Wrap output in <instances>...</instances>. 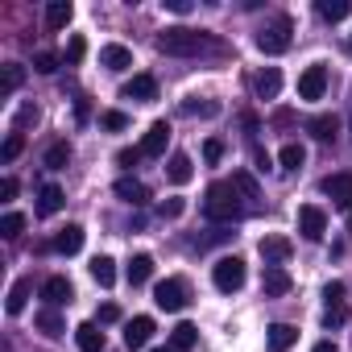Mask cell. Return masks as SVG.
Returning a JSON list of instances; mask_svg holds the SVG:
<instances>
[{
    "mask_svg": "<svg viewBox=\"0 0 352 352\" xmlns=\"http://www.w3.org/2000/svg\"><path fill=\"white\" fill-rule=\"evenodd\" d=\"M204 212H208V220H216V224H232V220H241V216H245L241 191H236L232 183H212L208 195H204Z\"/></svg>",
    "mask_w": 352,
    "mask_h": 352,
    "instance_id": "6da1fadb",
    "label": "cell"
},
{
    "mask_svg": "<svg viewBox=\"0 0 352 352\" xmlns=\"http://www.w3.org/2000/svg\"><path fill=\"white\" fill-rule=\"evenodd\" d=\"M212 42H208V34H199V30H187V25H170V30H162L157 34V50L162 54H170V58H195L199 50H208Z\"/></svg>",
    "mask_w": 352,
    "mask_h": 352,
    "instance_id": "7a4b0ae2",
    "label": "cell"
},
{
    "mask_svg": "<svg viewBox=\"0 0 352 352\" xmlns=\"http://www.w3.org/2000/svg\"><path fill=\"white\" fill-rule=\"evenodd\" d=\"M212 282H216V290L236 294V290L245 286V261H241V257H220V261L212 265Z\"/></svg>",
    "mask_w": 352,
    "mask_h": 352,
    "instance_id": "3957f363",
    "label": "cell"
},
{
    "mask_svg": "<svg viewBox=\"0 0 352 352\" xmlns=\"http://www.w3.org/2000/svg\"><path fill=\"white\" fill-rule=\"evenodd\" d=\"M290 17H278L274 25H265L261 34H257V50L261 54H282V50H290Z\"/></svg>",
    "mask_w": 352,
    "mask_h": 352,
    "instance_id": "277c9868",
    "label": "cell"
},
{
    "mask_svg": "<svg viewBox=\"0 0 352 352\" xmlns=\"http://www.w3.org/2000/svg\"><path fill=\"white\" fill-rule=\"evenodd\" d=\"M153 302H157L162 311H183V307H187V282H183V278L157 282V286H153Z\"/></svg>",
    "mask_w": 352,
    "mask_h": 352,
    "instance_id": "5b68a950",
    "label": "cell"
},
{
    "mask_svg": "<svg viewBox=\"0 0 352 352\" xmlns=\"http://www.w3.org/2000/svg\"><path fill=\"white\" fill-rule=\"evenodd\" d=\"M323 195L340 212H352V174H327V179H323Z\"/></svg>",
    "mask_w": 352,
    "mask_h": 352,
    "instance_id": "8992f818",
    "label": "cell"
},
{
    "mask_svg": "<svg viewBox=\"0 0 352 352\" xmlns=\"http://www.w3.org/2000/svg\"><path fill=\"white\" fill-rule=\"evenodd\" d=\"M298 232H302V241H323V232H327V216H323V208H315V204L298 208Z\"/></svg>",
    "mask_w": 352,
    "mask_h": 352,
    "instance_id": "52a82bcc",
    "label": "cell"
},
{
    "mask_svg": "<svg viewBox=\"0 0 352 352\" xmlns=\"http://www.w3.org/2000/svg\"><path fill=\"white\" fill-rule=\"evenodd\" d=\"M120 100H137V104H153L157 100V79L153 75H133L120 87Z\"/></svg>",
    "mask_w": 352,
    "mask_h": 352,
    "instance_id": "ba28073f",
    "label": "cell"
},
{
    "mask_svg": "<svg viewBox=\"0 0 352 352\" xmlns=\"http://www.w3.org/2000/svg\"><path fill=\"white\" fill-rule=\"evenodd\" d=\"M327 91V71L323 67H307L298 75V100H323Z\"/></svg>",
    "mask_w": 352,
    "mask_h": 352,
    "instance_id": "9c48e42d",
    "label": "cell"
},
{
    "mask_svg": "<svg viewBox=\"0 0 352 352\" xmlns=\"http://www.w3.org/2000/svg\"><path fill=\"white\" fill-rule=\"evenodd\" d=\"M166 141H170V124L166 120H153L149 133H145V141L137 149H141V157H162L166 153Z\"/></svg>",
    "mask_w": 352,
    "mask_h": 352,
    "instance_id": "30bf717a",
    "label": "cell"
},
{
    "mask_svg": "<svg viewBox=\"0 0 352 352\" xmlns=\"http://www.w3.org/2000/svg\"><path fill=\"white\" fill-rule=\"evenodd\" d=\"M149 336H153V319L149 315H137V319H129L124 323V344L137 352V348H145L149 344Z\"/></svg>",
    "mask_w": 352,
    "mask_h": 352,
    "instance_id": "8fae6325",
    "label": "cell"
},
{
    "mask_svg": "<svg viewBox=\"0 0 352 352\" xmlns=\"http://www.w3.org/2000/svg\"><path fill=\"white\" fill-rule=\"evenodd\" d=\"M166 179H170L174 187H187V183L195 179L191 157H187V153H170V162H166Z\"/></svg>",
    "mask_w": 352,
    "mask_h": 352,
    "instance_id": "7c38bea8",
    "label": "cell"
},
{
    "mask_svg": "<svg viewBox=\"0 0 352 352\" xmlns=\"http://www.w3.org/2000/svg\"><path fill=\"white\" fill-rule=\"evenodd\" d=\"M42 298H46V307H63V302H71V298H75V290H71V282H67L63 274H54V278H46Z\"/></svg>",
    "mask_w": 352,
    "mask_h": 352,
    "instance_id": "4fadbf2b",
    "label": "cell"
},
{
    "mask_svg": "<svg viewBox=\"0 0 352 352\" xmlns=\"http://www.w3.org/2000/svg\"><path fill=\"white\" fill-rule=\"evenodd\" d=\"M261 290H265L270 298H282V294H290V274H286L282 265H265V278H261Z\"/></svg>",
    "mask_w": 352,
    "mask_h": 352,
    "instance_id": "5bb4252c",
    "label": "cell"
},
{
    "mask_svg": "<svg viewBox=\"0 0 352 352\" xmlns=\"http://www.w3.org/2000/svg\"><path fill=\"white\" fill-rule=\"evenodd\" d=\"M294 340H298V327H290V323H274V327L265 331L270 352H290V348H294Z\"/></svg>",
    "mask_w": 352,
    "mask_h": 352,
    "instance_id": "9a60e30c",
    "label": "cell"
},
{
    "mask_svg": "<svg viewBox=\"0 0 352 352\" xmlns=\"http://www.w3.org/2000/svg\"><path fill=\"white\" fill-rule=\"evenodd\" d=\"M100 63H104L108 71H116V75H120V71H129V67H133V50L112 42V46H104V50H100Z\"/></svg>",
    "mask_w": 352,
    "mask_h": 352,
    "instance_id": "2e32d148",
    "label": "cell"
},
{
    "mask_svg": "<svg viewBox=\"0 0 352 352\" xmlns=\"http://www.w3.org/2000/svg\"><path fill=\"white\" fill-rule=\"evenodd\" d=\"M257 249H261V257H265L270 265H282V261H286V257L294 253V245H290L286 236H265V241H261Z\"/></svg>",
    "mask_w": 352,
    "mask_h": 352,
    "instance_id": "e0dca14e",
    "label": "cell"
},
{
    "mask_svg": "<svg viewBox=\"0 0 352 352\" xmlns=\"http://www.w3.org/2000/svg\"><path fill=\"white\" fill-rule=\"evenodd\" d=\"M116 195H120L124 204H133V208L149 204V187H145L141 179H120V183H116Z\"/></svg>",
    "mask_w": 352,
    "mask_h": 352,
    "instance_id": "ac0fdd59",
    "label": "cell"
},
{
    "mask_svg": "<svg viewBox=\"0 0 352 352\" xmlns=\"http://www.w3.org/2000/svg\"><path fill=\"white\" fill-rule=\"evenodd\" d=\"M30 290H34V282H30V278H17V282L9 286L5 311H9V315H21V311H25V302H30Z\"/></svg>",
    "mask_w": 352,
    "mask_h": 352,
    "instance_id": "d6986e66",
    "label": "cell"
},
{
    "mask_svg": "<svg viewBox=\"0 0 352 352\" xmlns=\"http://www.w3.org/2000/svg\"><path fill=\"white\" fill-rule=\"evenodd\" d=\"M75 344H79L83 352H104V331H100V323H79V327H75Z\"/></svg>",
    "mask_w": 352,
    "mask_h": 352,
    "instance_id": "ffe728a7",
    "label": "cell"
},
{
    "mask_svg": "<svg viewBox=\"0 0 352 352\" xmlns=\"http://www.w3.org/2000/svg\"><path fill=\"white\" fill-rule=\"evenodd\" d=\"M71 17H75L71 0H50V5H46V30H67Z\"/></svg>",
    "mask_w": 352,
    "mask_h": 352,
    "instance_id": "44dd1931",
    "label": "cell"
},
{
    "mask_svg": "<svg viewBox=\"0 0 352 352\" xmlns=\"http://www.w3.org/2000/svg\"><path fill=\"white\" fill-rule=\"evenodd\" d=\"M253 91H257L261 100H274V96L282 91V75H278V67H265V71L253 79Z\"/></svg>",
    "mask_w": 352,
    "mask_h": 352,
    "instance_id": "7402d4cb",
    "label": "cell"
},
{
    "mask_svg": "<svg viewBox=\"0 0 352 352\" xmlns=\"http://www.w3.org/2000/svg\"><path fill=\"white\" fill-rule=\"evenodd\" d=\"M63 204H67L63 187L46 183V187H42V195H38V216H54V212H63Z\"/></svg>",
    "mask_w": 352,
    "mask_h": 352,
    "instance_id": "603a6c76",
    "label": "cell"
},
{
    "mask_svg": "<svg viewBox=\"0 0 352 352\" xmlns=\"http://www.w3.org/2000/svg\"><path fill=\"white\" fill-rule=\"evenodd\" d=\"M54 249H58V253H67V257H71V253H79V249H83V228H79V224H67V228H58V236H54Z\"/></svg>",
    "mask_w": 352,
    "mask_h": 352,
    "instance_id": "cb8c5ba5",
    "label": "cell"
},
{
    "mask_svg": "<svg viewBox=\"0 0 352 352\" xmlns=\"http://www.w3.org/2000/svg\"><path fill=\"white\" fill-rule=\"evenodd\" d=\"M124 274H129V286H145V282L153 278V257H149V253H137Z\"/></svg>",
    "mask_w": 352,
    "mask_h": 352,
    "instance_id": "d4e9b609",
    "label": "cell"
},
{
    "mask_svg": "<svg viewBox=\"0 0 352 352\" xmlns=\"http://www.w3.org/2000/svg\"><path fill=\"white\" fill-rule=\"evenodd\" d=\"M38 331L50 336V340H58V336L67 331V323H63V315H58L54 307H46V311H38Z\"/></svg>",
    "mask_w": 352,
    "mask_h": 352,
    "instance_id": "484cf974",
    "label": "cell"
},
{
    "mask_svg": "<svg viewBox=\"0 0 352 352\" xmlns=\"http://www.w3.org/2000/svg\"><path fill=\"white\" fill-rule=\"evenodd\" d=\"M195 340H199L195 323H179V327L170 331V348H174V352H191V348H195Z\"/></svg>",
    "mask_w": 352,
    "mask_h": 352,
    "instance_id": "4316f807",
    "label": "cell"
},
{
    "mask_svg": "<svg viewBox=\"0 0 352 352\" xmlns=\"http://www.w3.org/2000/svg\"><path fill=\"white\" fill-rule=\"evenodd\" d=\"M315 13H319L323 21H344V17L352 13V5H348V0H319Z\"/></svg>",
    "mask_w": 352,
    "mask_h": 352,
    "instance_id": "83f0119b",
    "label": "cell"
},
{
    "mask_svg": "<svg viewBox=\"0 0 352 352\" xmlns=\"http://www.w3.org/2000/svg\"><path fill=\"white\" fill-rule=\"evenodd\" d=\"M278 162H282V170H302V162H307V149H302L298 141H290V145H282Z\"/></svg>",
    "mask_w": 352,
    "mask_h": 352,
    "instance_id": "f1b7e54d",
    "label": "cell"
},
{
    "mask_svg": "<svg viewBox=\"0 0 352 352\" xmlns=\"http://www.w3.org/2000/svg\"><path fill=\"white\" fill-rule=\"evenodd\" d=\"M91 278L108 290V286L116 282V261H112V257H96V261H91Z\"/></svg>",
    "mask_w": 352,
    "mask_h": 352,
    "instance_id": "f546056e",
    "label": "cell"
},
{
    "mask_svg": "<svg viewBox=\"0 0 352 352\" xmlns=\"http://www.w3.org/2000/svg\"><path fill=\"white\" fill-rule=\"evenodd\" d=\"M307 129H311L315 141H331V137H336V116H311Z\"/></svg>",
    "mask_w": 352,
    "mask_h": 352,
    "instance_id": "4dcf8cb0",
    "label": "cell"
},
{
    "mask_svg": "<svg viewBox=\"0 0 352 352\" xmlns=\"http://www.w3.org/2000/svg\"><path fill=\"white\" fill-rule=\"evenodd\" d=\"M21 232H25V216L21 212H5V216H0V236H5V241H13Z\"/></svg>",
    "mask_w": 352,
    "mask_h": 352,
    "instance_id": "1f68e13d",
    "label": "cell"
},
{
    "mask_svg": "<svg viewBox=\"0 0 352 352\" xmlns=\"http://www.w3.org/2000/svg\"><path fill=\"white\" fill-rule=\"evenodd\" d=\"M232 187H236L245 199H261V187H257V179H253V174H245V170H236V174H232Z\"/></svg>",
    "mask_w": 352,
    "mask_h": 352,
    "instance_id": "d6a6232c",
    "label": "cell"
},
{
    "mask_svg": "<svg viewBox=\"0 0 352 352\" xmlns=\"http://www.w3.org/2000/svg\"><path fill=\"white\" fill-rule=\"evenodd\" d=\"M67 162H71V145H67V141H54V145L46 149V166H50V170H63Z\"/></svg>",
    "mask_w": 352,
    "mask_h": 352,
    "instance_id": "836d02e7",
    "label": "cell"
},
{
    "mask_svg": "<svg viewBox=\"0 0 352 352\" xmlns=\"http://www.w3.org/2000/svg\"><path fill=\"white\" fill-rule=\"evenodd\" d=\"M21 79H25V71H21L17 63H9V67H5V83H0V96H13V91L21 87Z\"/></svg>",
    "mask_w": 352,
    "mask_h": 352,
    "instance_id": "e575fe53",
    "label": "cell"
},
{
    "mask_svg": "<svg viewBox=\"0 0 352 352\" xmlns=\"http://www.w3.org/2000/svg\"><path fill=\"white\" fill-rule=\"evenodd\" d=\"M58 63H63V58H58V54H50V50L34 54V71H38V75H54V71H58Z\"/></svg>",
    "mask_w": 352,
    "mask_h": 352,
    "instance_id": "d590c367",
    "label": "cell"
},
{
    "mask_svg": "<svg viewBox=\"0 0 352 352\" xmlns=\"http://www.w3.org/2000/svg\"><path fill=\"white\" fill-rule=\"evenodd\" d=\"M183 112H187V116H216V112H220V104H212V100H204V104H199V100H187V104H183Z\"/></svg>",
    "mask_w": 352,
    "mask_h": 352,
    "instance_id": "8d00e7d4",
    "label": "cell"
},
{
    "mask_svg": "<svg viewBox=\"0 0 352 352\" xmlns=\"http://www.w3.org/2000/svg\"><path fill=\"white\" fill-rule=\"evenodd\" d=\"M83 54H87V42L75 34V38L67 42V63H71V67H79V63H83Z\"/></svg>",
    "mask_w": 352,
    "mask_h": 352,
    "instance_id": "74e56055",
    "label": "cell"
},
{
    "mask_svg": "<svg viewBox=\"0 0 352 352\" xmlns=\"http://www.w3.org/2000/svg\"><path fill=\"white\" fill-rule=\"evenodd\" d=\"M21 149H25V137H21V133H9V141H5V149H0V157H5V162H13Z\"/></svg>",
    "mask_w": 352,
    "mask_h": 352,
    "instance_id": "f35d334b",
    "label": "cell"
},
{
    "mask_svg": "<svg viewBox=\"0 0 352 352\" xmlns=\"http://www.w3.org/2000/svg\"><path fill=\"white\" fill-rule=\"evenodd\" d=\"M348 319V311H344V302H327V311H323V323L327 327H340Z\"/></svg>",
    "mask_w": 352,
    "mask_h": 352,
    "instance_id": "ab89813d",
    "label": "cell"
},
{
    "mask_svg": "<svg viewBox=\"0 0 352 352\" xmlns=\"http://www.w3.org/2000/svg\"><path fill=\"white\" fill-rule=\"evenodd\" d=\"M100 124H104V129H112V133H120V129H129V116H124V112H104V116H100Z\"/></svg>",
    "mask_w": 352,
    "mask_h": 352,
    "instance_id": "60d3db41",
    "label": "cell"
},
{
    "mask_svg": "<svg viewBox=\"0 0 352 352\" xmlns=\"http://www.w3.org/2000/svg\"><path fill=\"white\" fill-rule=\"evenodd\" d=\"M183 212H187V204H183L179 195H174V199H166V204H162V216H166V220H179Z\"/></svg>",
    "mask_w": 352,
    "mask_h": 352,
    "instance_id": "b9f144b4",
    "label": "cell"
},
{
    "mask_svg": "<svg viewBox=\"0 0 352 352\" xmlns=\"http://www.w3.org/2000/svg\"><path fill=\"white\" fill-rule=\"evenodd\" d=\"M204 157H208V162H212V166H216V162H220V157H224V141H216V137H212V141H208V145H204Z\"/></svg>",
    "mask_w": 352,
    "mask_h": 352,
    "instance_id": "7bdbcfd3",
    "label": "cell"
},
{
    "mask_svg": "<svg viewBox=\"0 0 352 352\" xmlns=\"http://www.w3.org/2000/svg\"><path fill=\"white\" fill-rule=\"evenodd\" d=\"M116 162H120L124 170H133V166L141 162V149H120V153H116Z\"/></svg>",
    "mask_w": 352,
    "mask_h": 352,
    "instance_id": "ee69618b",
    "label": "cell"
},
{
    "mask_svg": "<svg viewBox=\"0 0 352 352\" xmlns=\"http://www.w3.org/2000/svg\"><path fill=\"white\" fill-rule=\"evenodd\" d=\"M323 298H327V302H340V298H344V282H327V286H323Z\"/></svg>",
    "mask_w": 352,
    "mask_h": 352,
    "instance_id": "f6af8a7d",
    "label": "cell"
},
{
    "mask_svg": "<svg viewBox=\"0 0 352 352\" xmlns=\"http://www.w3.org/2000/svg\"><path fill=\"white\" fill-rule=\"evenodd\" d=\"M116 319H120V307L116 302H104L100 307V323H116Z\"/></svg>",
    "mask_w": 352,
    "mask_h": 352,
    "instance_id": "bcb514c9",
    "label": "cell"
},
{
    "mask_svg": "<svg viewBox=\"0 0 352 352\" xmlns=\"http://www.w3.org/2000/svg\"><path fill=\"white\" fill-rule=\"evenodd\" d=\"M13 195H17V179H5V183H0V199H5V204H9Z\"/></svg>",
    "mask_w": 352,
    "mask_h": 352,
    "instance_id": "7dc6e473",
    "label": "cell"
},
{
    "mask_svg": "<svg viewBox=\"0 0 352 352\" xmlns=\"http://www.w3.org/2000/svg\"><path fill=\"white\" fill-rule=\"evenodd\" d=\"M30 120H38V108H34V104H30V108H21V112H17V129H21V124H30Z\"/></svg>",
    "mask_w": 352,
    "mask_h": 352,
    "instance_id": "c3c4849f",
    "label": "cell"
},
{
    "mask_svg": "<svg viewBox=\"0 0 352 352\" xmlns=\"http://www.w3.org/2000/svg\"><path fill=\"white\" fill-rule=\"evenodd\" d=\"M253 162H257V170H270V153H265V149H261V145H257V149H253Z\"/></svg>",
    "mask_w": 352,
    "mask_h": 352,
    "instance_id": "681fc988",
    "label": "cell"
},
{
    "mask_svg": "<svg viewBox=\"0 0 352 352\" xmlns=\"http://www.w3.org/2000/svg\"><path fill=\"white\" fill-rule=\"evenodd\" d=\"M166 9H174V13H187V9H191V0H166Z\"/></svg>",
    "mask_w": 352,
    "mask_h": 352,
    "instance_id": "f907efd6",
    "label": "cell"
},
{
    "mask_svg": "<svg viewBox=\"0 0 352 352\" xmlns=\"http://www.w3.org/2000/svg\"><path fill=\"white\" fill-rule=\"evenodd\" d=\"M311 352H340V348H336V340H319V344H315Z\"/></svg>",
    "mask_w": 352,
    "mask_h": 352,
    "instance_id": "816d5d0a",
    "label": "cell"
},
{
    "mask_svg": "<svg viewBox=\"0 0 352 352\" xmlns=\"http://www.w3.org/2000/svg\"><path fill=\"white\" fill-rule=\"evenodd\" d=\"M153 352H174V348H153Z\"/></svg>",
    "mask_w": 352,
    "mask_h": 352,
    "instance_id": "f5cc1de1",
    "label": "cell"
},
{
    "mask_svg": "<svg viewBox=\"0 0 352 352\" xmlns=\"http://www.w3.org/2000/svg\"><path fill=\"white\" fill-rule=\"evenodd\" d=\"M348 129H352V116H348Z\"/></svg>",
    "mask_w": 352,
    "mask_h": 352,
    "instance_id": "db71d44e",
    "label": "cell"
},
{
    "mask_svg": "<svg viewBox=\"0 0 352 352\" xmlns=\"http://www.w3.org/2000/svg\"><path fill=\"white\" fill-rule=\"evenodd\" d=\"M348 50H352V38H348Z\"/></svg>",
    "mask_w": 352,
    "mask_h": 352,
    "instance_id": "11a10c76",
    "label": "cell"
}]
</instances>
